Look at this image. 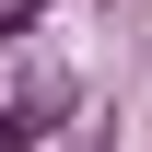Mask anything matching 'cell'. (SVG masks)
Segmentation results:
<instances>
[{
	"label": "cell",
	"mask_w": 152,
	"mask_h": 152,
	"mask_svg": "<svg viewBox=\"0 0 152 152\" xmlns=\"http://www.w3.org/2000/svg\"><path fill=\"white\" fill-rule=\"evenodd\" d=\"M0 12H12V23H35V0H0Z\"/></svg>",
	"instance_id": "cell-2"
},
{
	"label": "cell",
	"mask_w": 152,
	"mask_h": 152,
	"mask_svg": "<svg viewBox=\"0 0 152 152\" xmlns=\"http://www.w3.org/2000/svg\"><path fill=\"white\" fill-rule=\"evenodd\" d=\"M82 152H105V140H82Z\"/></svg>",
	"instance_id": "cell-3"
},
{
	"label": "cell",
	"mask_w": 152,
	"mask_h": 152,
	"mask_svg": "<svg viewBox=\"0 0 152 152\" xmlns=\"http://www.w3.org/2000/svg\"><path fill=\"white\" fill-rule=\"evenodd\" d=\"M58 105H70V82H58V70H35L12 105H0V140H12V152H23V140H47V117H58Z\"/></svg>",
	"instance_id": "cell-1"
}]
</instances>
